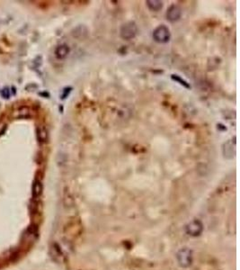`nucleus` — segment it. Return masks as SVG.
I'll use <instances>...</instances> for the list:
<instances>
[{"mask_svg": "<svg viewBox=\"0 0 240 270\" xmlns=\"http://www.w3.org/2000/svg\"><path fill=\"white\" fill-rule=\"evenodd\" d=\"M153 38L156 42L166 43L170 40V31L166 25H159L153 32Z\"/></svg>", "mask_w": 240, "mask_h": 270, "instance_id": "1", "label": "nucleus"}, {"mask_svg": "<svg viewBox=\"0 0 240 270\" xmlns=\"http://www.w3.org/2000/svg\"><path fill=\"white\" fill-rule=\"evenodd\" d=\"M137 31H138V28H137L136 24L134 22H129L121 26L120 34H121V38L125 40H131L135 37Z\"/></svg>", "mask_w": 240, "mask_h": 270, "instance_id": "2", "label": "nucleus"}, {"mask_svg": "<svg viewBox=\"0 0 240 270\" xmlns=\"http://www.w3.org/2000/svg\"><path fill=\"white\" fill-rule=\"evenodd\" d=\"M167 19L171 22H175L177 21L180 16H181V10L178 6H171L166 13Z\"/></svg>", "mask_w": 240, "mask_h": 270, "instance_id": "3", "label": "nucleus"}, {"mask_svg": "<svg viewBox=\"0 0 240 270\" xmlns=\"http://www.w3.org/2000/svg\"><path fill=\"white\" fill-rule=\"evenodd\" d=\"M69 53V47L67 44H61L55 50V56L59 59H65Z\"/></svg>", "mask_w": 240, "mask_h": 270, "instance_id": "4", "label": "nucleus"}, {"mask_svg": "<svg viewBox=\"0 0 240 270\" xmlns=\"http://www.w3.org/2000/svg\"><path fill=\"white\" fill-rule=\"evenodd\" d=\"M42 189H43V187H42L41 182L38 179H36L33 184V187H31V194H33V196L35 197V198L39 197L42 193Z\"/></svg>", "mask_w": 240, "mask_h": 270, "instance_id": "5", "label": "nucleus"}, {"mask_svg": "<svg viewBox=\"0 0 240 270\" xmlns=\"http://www.w3.org/2000/svg\"><path fill=\"white\" fill-rule=\"evenodd\" d=\"M188 232L191 235H198L201 231V224L200 223L199 221H193L191 224H189L188 226Z\"/></svg>", "mask_w": 240, "mask_h": 270, "instance_id": "6", "label": "nucleus"}, {"mask_svg": "<svg viewBox=\"0 0 240 270\" xmlns=\"http://www.w3.org/2000/svg\"><path fill=\"white\" fill-rule=\"evenodd\" d=\"M190 253L188 250H181L180 253L178 254V259L179 262L182 266H188L190 264Z\"/></svg>", "mask_w": 240, "mask_h": 270, "instance_id": "7", "label": "nucleus"}, {"mask_svg": "<svg viewBox=\"0 0 240 270\" xmlns=\"http://www.w3.org/2000/svg\"><path fill=\"white\" fill-rule=\"evenodd\" d=\"M37 137L39 141L46 142L48 140V132L44 126H39L37 128Z\"/></svg>", "mask_w": 240, "mask_h": 270, "instance_id": "8", "label": "nucleus"}, {"mask_svg": "<svg viewBox=\"0 0 240 270\" xmlns=\"http://www.w3.org/2000/svg\"><path fill=\"white\" fill-rule=\"evenodd\" d=\"M35 233H36V230L34 226H30L25 232L24 233V240L25 241H33L35 238Z\"/></svg>", "mask_w": 240, "mask_h": 270, "instance_id": "9", "label": "nucleus"}, {"mask_svg": "<svg viewBox=\"0 0 240 270\" xmlns=\"http://www.w3.org/2000/svg\"><path fill=\"white\" fill-rule=\"evenodd\" d=\"M14 115L16 118H27V117L30 116V110H29V108H27L25 106L21 107L18 110L15 111Z\"/></svg>", "mask_w": 240, "mask_h": 270, "instance_id": "10", "label": "nucleus"}, {"mask_svg": "<svg viewBox=\"0 0 240 270\" xmlns=\"http://www.w3.org/2000/svg\"><path fill=\"white\" fill-rule=\"evenodd\" d=\"M149 8L151 11H158L162 8L163 3L161 1H156V0H152V1H147L146 2Z\"/></svg>", "mask_w": 240, "mask_h": 270, "instance_id": "11", "label": "nucleus"}, {"mask_svg": "<svg viewBox=\"0 0 240 270\" xmlns=\"http://www.w3.org/2000/svg\"><path fill=\"white\" fill-rule=\"evenodd\" d=\"M1 96H2L4 98H6V99H8V98H9V97H10V93H9L8 88L5 87V88H3V89L1 90Z\"/></svg>", "mask_w": 240, "mask_h": 270, "instance_id": "12", "label": "nucleus"}, {"mask_svg": "<svg viewBox=\"0 0 240 270\" xmlns=\"http://www.w3.org/2000/svg\"><path fill=\"white\" fill-rule=\"evenodd\" d=\"M172 78H173V79H174V80H176V81H179L181 85H184V87H189V86L186 84V82H185L184 80H181V78H180L179 77L175 76V75H173V76H172Z\"/></svg>", "mask_w": 240, "mask_h": 270, "instance_id": "13", "label": "nucleus"}, {"mask_svg": "<svg viewBox=\"0 0 240 270\" xmlns=\"http://www.w3.org/2000/svg\"><path fill=\"white\" fill-rule=\"evenodd\" d=\"M6 129V124L4 122H0V135L3 134Z\"/></svg>", "mask_w": 240, "mask_h": 270, "instance_id": "14", "label": "nucleus"}]
</instances>
